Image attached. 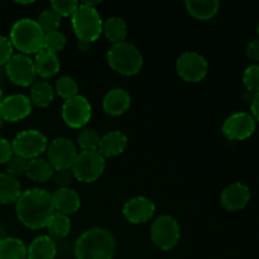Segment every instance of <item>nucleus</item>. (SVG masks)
<instances>
[{
    "label": "nucleus",
    "instance_id": "3",
    "mask_svg": "<svg viewBox=\"0 0 259 259\" xmlns=\"http://www.w3.org/2000/svg\"><path fill=\"white\" fill-rule=\"evenodd\" d=\"M9 39L13 47L22 55H37L43 50L45 32L40 29L37 20L23 18L13 24Z\"/></svg>",
    "mask_w": 259,
    "mask_h": 259
},
{
    "label": "nucleus",
    "instance_id": "31",
    "mask_svg": "<svg viewBox=\"0 0 259 259\" xmlns=\"http://www.w3.org/2000/svg\"><path fill=\"white\" fill-rule=\"evenodd\" d=\"M77 143L82 151H98L100 136L95 129H82L77 136Z\"/></svg>",
    "mask_w": 259,
    "mask_h": 259
},
{
    "label": "nucleus",
    "instance_id": "34",
    "mask_svg": "<svg viewBox=\"0 0 259 259\" xmlns=\"http://www.w3.org/2000/svg\"><path fill=\"white\" fill-rule=\"evenodd\" d=\"M27 163H28L27 159L22 158V157L17 156V154H13V156L10 157L9 161L5 163L7 174L9 175V176L17 179V177L22 176V175L25 174V169H27Z\"/></svg>",
    "mask_w": 259,
    "mask_h": 259
},
{
    "label": "nucleus",
    "instance_id": "42",
    "mask_svg": "<svg viewBox=\"0 0 259 259\" xmlns=\"http://www.w3.org/2000/svg\"><path fill=\"white\" fill-rule=\"evenodd\" d=\"M3 123H4V120H3V118H2V116H0V129L3 128Z\"/></svg>",
    "mask_w": 259,
    "mask_h": 259
},
{
    "label": "nucleus",
    "instance_id": "6",
    "mask_svg": "<svg viewBox=\"0 0 259 259\" xmlns=\"http://www.w3.org/2000/svg\"><path fill=\"white\" fill-rule=\"evenodd\" d=\"M105 169V158L99 151H81L73 162L71 171L77 181L90 184L96 181Z\"/></svg>",
    "mask_w": 259,
    "mask_h": 259
},
{
    "label": "nucleus",
    "instance_id": "38",
    "mask_svg": "<svg viewBox=\"0 0 259 259\" xmlns=\"http://www.w3.org/2000/svg\"><path fill=\"white\" fill-rule=\"evenodd\" d=\"M13 147L12 142L5 138H0V164L7 163L13 156Z\"/></svg>",
    "mask_w": 259,
    "mask_h": 259
},
{
    "label": "nucleus",
    "instance_id": "27",
    "mask_svg": "<svg viewBox=\"0 0 259 259\" xmlns=\"http://www.w3.org/2000/svg\"><path fill=\"white\" fill-rule=\"evenodd\" d=\"M27 253L22 239L8 237L0 240V259H27Z\"/></svg>",
    "mask_w": 259,
    "mask_h": 259
},
{
    "label": "nucleus",
    "instance_id": "5",
    "mask_svg": "<svg viewBox=\"0 0 259 259\" xmlns=\"http://www.w3.org/2000/svg\"><path fill=\"white\" fill-rule=\"evenodd\" d=\"M106 58L109 66L124 76L137 75L143 67V56L141 51L129 42H121L111 46Z\"/></svg>",
    "mask_w": 259,
    "mask_h": 259
},
{
    "label": "nucleus",
    "instance_id": "41",
    "mask_svg": "<svg viewBox=\"0 0 259 259\" xmlns=\"http://www.w3.org/2000/svg\"><path fill=\"white\" fill-rule=\"evenodd\" d=\"M89 47H90V43H86V42H78V48H80L81 51H86V50H89Z\"/></svg>",
    "mask_w": 259,
    "mask_h": 259
},
{
    "label": "nucleus",
    "instance_id": "13",
    "mask_svg": "<svg viewBox=\"0 0 259 259\" xmlns=\"http://www.w3.org/2000/svg\"><path fill=\"white\" fill-rule=\"evenodd\" d=\"M5 71L14 85L20 88H27L34 83L35 81V68L33 60H30L27 55H13L9 62L5 65Z\"/></svg>",
    "mask_w": 259,
    "mask_h": 259
},
{
    "label": "nucleus",
    "instance_id": "25",
    "mask_svg": "<svg viewBox=\"0 0 259 259\" xmlns=\"http://www.w3.org/2000/svg\"><path fill=\"white\" fill-rule=\"evenodd\" d=\"M103 33L109 42L116 45V43L125 42V38L128 35V27L121 18L110 17L104 22Z\"/></svg>",
    "mask_w": 259,
    "mask_h": 259
},
{
    "label": "nucleus",
    "instance_id": "2",
    "mask_svg": "<svg viewBox=\"0 0 259 259\" xmlns=\"http://www.w3.org/2000/svg\"><path fill=\"white\" fill-rule=\"evenodd\" d=\"M76 259H113L115 238L104 228H91L78 237L75 244Z\"/></svg>",
    "mask_w": 259,
    "mask_h": 259
},
{
    "label": "nucleus",
    "instance_id": "10",
    "mask_svg": "<svg viewBox=\"0 0 259 259\" xmlns=\"http://www.w3.org/2000/svg\"><path fill=\"white\" fill-rule=\"evenodd\" d=\"M93 115L91 104L85 96L76 95L65 100L62 105V119L70 128L78 129L85 126Z\"/></svg>",
    "mask_w": 259,
    "mask_h": 259
},
{
    "label": "nucleus",
    "instance_id": "37",
    "mask_svg": "<svg viewBox=\"0 0 259 259\" xmlns=\"http://www.w3.org/2000/svg\"><path fill=\"white\" fill-rule=\"evenodd\" d=\"M53 179H55V182L58 186V189H67V187L71 186L75 177H73L71 169H60V171H55Z\"/></svg>",
    "mask_w": 259,
    "mask_h": 259
},
{
    "label": "nucleus",
    "instance_id": "29",
    "mask_svg": "<svg viewBox=\"0 0 259 259\" xmlns=\"http://www.w3.org/2000/svg\"><path fill=\"white\" fill-rule=\"evenodd\" d=\"M55 91L58 94V96L68 100V99L78 95V85L75 78H72L71 76H62L56 81Z\"/></svg>",
    "mask_w": 259,
    "mask_h": 259
},
{
    "label": "nucleus",
    "instance_id": "35",
    "mask_svg": "<svg viewBox=\"0 0 259 259\" xmlns=\"http://www.w3.org/2000/svg\"><path fill=\"white\" fill-rule=\"evenodd\" d=\"M77 5L78 3L75 0H53V2H51L52 10H55L61 18L72 17Z\"/></svg>",
    "mask_w": 259,
    "mask_h": 259
},
{
    "label": "nucleus",
    "instance_id": "1",
    "mask_svg": "<svg viewBox=\"0 0 259 259\" xmlns=\"http://www.w3.org/2000/svg\"><path fill=\"white\" fill-rule=\"evenodd\" d=\"M15 211L19 222L29 229H42L47 227L51 217L55 214L52 195L43 189H29L22 192L15 202Z\"/></svg>",
    "mask_w": 259,
    "mask_h": 259
},
{
    "label": "nucleus",
    "instance_id": "40",
    "mask_svg": "<svg viewBox=\"0 0 259 259\" xmlns=\"http://www.w3.org/2000/svg\"><path fill=\"white\" fill-rule=\"evenodd\" d=\"M250 110H252L250 115L254 118L255 121H259V93H255L252 95V99H250Z\"/></svg>",
    "mask_w": 259,
    "mask_h": 259
},
{
    "label": "nucleus",
    "instance_id": "9",
    "mask_svg": "<svg viewBox=\"0 0 259 259\" xmlns=\"http://www.w3.org/2000/svg\"><path fill=\"white\" fill-rule=\"evenodd\" d=\"M209 65L202 55L197 52H185L177 58L176 71L187 82H200L207 75Z\"/></svg>",
    "mask_w": 259,
    "mask_h": 259
},
{
    "label": "nucleus",
    "instance_id": "28",
    "mask_svg": "<svg viewBox=\"0 0 259 259\" xmlns=\"http://www.w3.org/2000/svg\"><path fill=\"white\" fill-rule=\"evenodd\" d=\"M47 230L48 235L55 239H63L65 237H67L68 233L71 230V220L67 215L61 214V212L56 211L55 214L51 217L50 222L47 224Z\"/></svg>",
    "mask_w": 259,
    "mask_h": 259
},
{
    "label": "nucleus",
    "instance_id": "22",
    "mask_svg": "<svg viewBox=\"0 0 259 259\" xmlns=\"http://www.w3.org/2000/svg\"><path fill=\"white\" fill-rule=\"evenodd\" d=\"M185 7L191 17L199 20H207L218 14L220 3L218 0H187Z\"/></svg>",
    "mask_w": 259,
    "mask_h": 259
},
{
    "label": "nucleus",
    "instance_id": "33",
    "mask_svg": "<svg viewBox=\"0 0 259 259\" xmlns=\"http://www.w3.org/2000/svg\"><path fill=\"white\" fill-rule=\"evenodd\" d=\"M243 83L249 93H259V65L247 67L243 73Z\"/></svg>",
    "mask_w": 259,
    "mask_h": 259
},
{
    "label": "nucleus",
    "instance_id": "43",
    "mask_svg": "<svg viewBox=\"0 0 259 259\" xmlns=\"http://www.w3.org/2000/svg\"><path fill=\"white\" fill-rule=\"evenodd\" d=\"M3 100V93H2V89H0V103H2Z\"/></svg>",
    "mask_w": 259,
    "mask_h": 259
},
{
    "label": "nucleus",
    "instance_id": "8",
    "mask_svg": "<svg viewBox=\"0 0 259 259\" xmlns=\"http://www.w3.org/2000/svg\"><path fill=\"white\" fill-rule=\"evenodd\" d=\"M180 237H181V229L179 223L169 215H161L152 224L151 239L158 249H172L177 245Z\"/></svg>",
    "mask_w": 259,
    "mask_h": 259
},
{
    "label": "nucleus",
    "instance_id": "39",
    "mask_svg": "<svg viewBox=\"0 0 259 259\" xmlns=\"http://www.w3.org/2000/svg\"><path fill=\"white\" fill-rule=\"evenodd\" d=\"M245 55L250 61L258 62L259 61V38L258 39H253L248 43L247 48H245Z\"/></svg>",
    "mask_w": 259,
    "mask_h": 259
},
{
    "label": "nucleus",
    "instance_id": "20",
    "mask_svg": "<svg viewBox=\"0 0 259 259\" xmlns=\"http://www.w3.org/2000/svg\"><path fill=\"white\" fill-rule=\"evenodd\" d=\"M57 255V245L50 235H39L34 238L28 247L27 259H55Z\"/></svg>",
    "mask_w": 259,
    "mask_h": 259
},
{
    "label": "nucleus",
    "instance_id": "17",
    "mask_svg": "<svg viewBox=\"0 0 259 259\" xmlns=\"http://www.w3.org/2000/svg\"><path fill=\"white\" fill-rule=\"evenodd\" d=\"M52 195V202L55 211L61 212L65 215L75 214L81 206V200L77 192L71 187L67 189H58L56 190Z\"/></svg>",
    "mask_w": 259,
    "mask_h": 259
},
{
    "label": "nucleus",
    "instance_id": "24",
    "mask_svg": "<svg viewBox=\"0 0 259 259\" xmlns=\"http://www.w3.org/2000/svg\"><path fill=\"white\" fill-rule=\"evenodd\" d=\"M22 195V187L17 179L8 174H0V204L9 205L17 202Z\"/></svg>",
    "mask_w": 259,
    "mask_h": 259
},
{
    "label": "nucleus",
    "instance_id": "19",
    "mask_svg": "<svg viewBox=\"0 0 259 259\" xmlns=\"http://www.w3.org/2000/svg\"><path fill=\"white\" fill-rule=\"evenodd\" d=\"M128 146V138L124 133L119 131H111L100 137L99 143V153L105 157H115L123 153Z\"/></svg>",
    "mask_w": 259,
    "mask_h": 259
},
{
    "label": "nucleus",
    "instance_id": "11",
    "mask_svg": "<svg viewBox=\"0 0 259 259\" xmlns=\"http://www.w3.org/2000/svg\"><path fill=\"white\" fill-rule=\"evenodd\" d=\"M48 162L55 171L60 169H71L78 152L75 143L71 139L60 137L53 139L47 147Z\"/></svg>",
    "mask_w": 259,
    "mask_h": 259
},
{
    "label": "nucleus",
    "instance_id": "12",
    "mask_svg": "<svg viewBox=\"0 0 259 259\" xmlns=\"http://www.w3.org/2000/svg\"><path fill=\"white\" fill-rule=\"evenodd\" d=\"M257 121L250 114L239 111L225 119L223 123L222 132L229 141H245L254 134Z\"/></svg>",
    "mask_w": 259,
    "mask_h": 259
},
{
    "label": "nucleus",
    "instance_id": "23",
    "mask_svg": "<svg viewBox=\"0 0 259 259\" xmlns=\"http://www.w3.org/2000/svg\"><path fill=\"white\" fill-rule=\"evenodd\" d=\"M53 174H55V169L51 166L48 159H43L38 157V158L28 161L24 175L30 181L37 182V184H45L51 177H53Z\"/></svg>",
    "mask_w": 259,
    "mask_h": 259
},
{
    "label": "nucleus",
    "instance_id": "18",
    "mask_svg": "<svg viewBox=\"0 0 259 259\" xmlns=\"http://www.w3.org/2000/svg\"><path fill=\"white\" fill-rule=\"evenodd\" d=\"M132 103L131 95L124 89L116 88L109 91L103 100V108L106 114L111 116L123 115Z\"/></svg>",
    "mask_w": 259,
    "mask_h": 259
},
{
    "label": "nucleus",
    "instance_id": "15",
    "mask_svg": "<svg viewBox=\"0 0 259 259\" xmlns=\"http://www.w3.org/2000/svg\"><path fill=\"white\" fill-rule=\"evenodd\" d=\"M156 211L153 201L146 196H137L126 201L123 206V215L132 224L147 223Z\"/></svg>",
    "mask_w": 259,
    "mask_h": 259
},
{
    "label": "nucleus",
    "instance_id": "21",
    "mask_svg": "<svg viewBox=\"0 0 259 259\" xmlns=\"http://www.w3.org/2000/svg\"><path fill=\"white\" fill-rule=\"evenodd\" d=\"M33 63H34L35 73L42 78L53 77L55 75H57L61 68V63L57 55L48 52L46 50L39 51L35 55Z\"/></svg>",
    "mask_w": 259,
    "mask_h": 259
},
{
    "label": "nucleus",
    "instance_id": "14",
    "mask_svg": "<svg viewBox=\"0 0 259 259\" xmlns=\"http://www.w3.org/2000/svg\"><path fill=\"white\" fill-rule=\"evenodd\" d=\"M32 113V103L28 96L14 94L3 98L0 103V116L3 120L19 121Z\"/></svg>",
    "mask_w": 259,
    "mask_h": 259
},
{
    "label": "nucleus",
    "instance_id": "4",
    "mask_svg": "<svg viewBox=\"0 0 259 259\" xmlns=\"http://www.w3.org/2000/svg\"><path fill=\"white\" fill-rule=\"evenodd\" d=\"M72 28L78 42L93 43L103 33V19L96 10L86 3H80L72 14Z\"/></svg>",
    "mask_w": 259,
    "mask_h": 259
},
{
    "label": "nucleus",
    "instance_id": "16",
    "mask_svg": "<svg viewBox=\"0 0 259 259\" xmlns=\"http://www.w3.org/2000/svg\"><path fill=\"white\" fill-rule=\"evenodd\" d=\"M250 200L249 187L245 186L244 184L235 182V184L229 185L223 190L220 195V202L222 206L228 211H239L244 209Z\"/></svg>",
    "mask_w": 259,
    "mask_h": 259
},
{
    "label": "nucleus",
    "instance_id": "44",
    "mask_svg": "<svg viewBox=\"0 0 259 259\" xmlns=\"http://www.w3.org/2000/svg\"><path fill=\"white\" fill-rule=\"evenodd\" d=\"M257 30H258V35H259V23H258V28H257Z\"/></svg>",
    "mask_w": 259,
    "mask_h": 259
},
{
    "label": "nucleus",
    "instance_id": "7",
    "mask_svg": "<svg viewBox=\"0 0 259 259\" xmlns=\"http://www.w3.org/2000/svg\"><path fill=\"white\" fill-rule=\"evenodd\" d=\"M13 153L24 159L38 158L47 151L48 142L45 134L37 129H27L15 136L12 142Z\"/></svg>",
    "mask_w": 259,
    "mask_h": 259
},
{
    "label": "nucleus",
    "instance_id": "32",
    "mask_svg": "<svg viewBox=\"0 0 259 259\" xmlns=\"http://www.w3.org/2000/svg\"><path fill=\"white\" fill-rule=\"evenodd\" d=\"M66 42L67 40H66L65 34L61 33L60 30L46 33L45 40H43V50L57 55L58 52H61L66 47Z\"/></svg>",
    "mask_w": 259,
    "mask_h": 259
},
{
    "label": "nucleus",
    "instance_id": "26",
    "mask_svg": "<svg viewBox=\"0 0 259 259\" xmlns=\"http://www.w3.org/2000/svg\"><path fill=\"white\" fill-rule=\"evenodd\" d=\"M30 103L38 108H47L55 99V89L47 81H34L30 89Z\"/></svg>",
    "mask_w": 259,
    "mask_h": 259
},
{
    "label": "nucleus",
    "instance_id": "30",
    "mask_svg": "<svg viewBox=\"0 0 259 259\" xmlns=\"http://www.w3.org/2000/svg\"><path fill=\"white\" fill-rule=\"evenodd\" d=\"M38 25L40 27V29L46 33L55 32L58 30L61 25V17L52 9H46L38 15L37 19Z\"/></svg>",
    "mask_w": 259,
    "mask_h": 259
},
{
    "label": "nucleus",
    "instance_id": "36",
    "mask_svg": "<svg viewBox=\"0 0 259 259\" xmlns=\"http://www.w3.org/2000/svg\"><path fill=\"white\" fill-rule=\"evenodd\" d=\"M13 51H14V47H13L9 38L0 35V67L9 62L12 56L14 55Z\"/></svg>",
    "mask_w": 259,
    "mask_h": 259
}]
</instances>
